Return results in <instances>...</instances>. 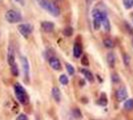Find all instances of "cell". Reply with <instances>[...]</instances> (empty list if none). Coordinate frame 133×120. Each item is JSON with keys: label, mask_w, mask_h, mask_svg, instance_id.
Wrapping results in <instances>:
<instances>
[{"label": "cell", "mask_w": 133, "mask_h": 120, "mask_svg": "<svg viewBox=\"0 0 133 120\" xmlns=\"http://www.w3.org/2000/svg\"><path fill=\"white\" fill-rule=\"evenodd\" d=\"M41 27L45 32H51L54 29V24L50 21H43L41 23Z\"/></svg>", "instance_id": "cell-9"}, {"label": "cell", "mask_w": 133, "mask_h": 120, "mask_svg": "<svg viewBox=\"0 0 133 120\" xmlns=\"http://www.w3.org/2000/svg\"><path fill=\"white\" fill-rule=\"evenodd\" d=\"M131 6H133V0H131Z\"/></svg>", "instance_id": "cell-29"}, {"label": "cell", "mask_w": 133, "mask_h": 120, "mask_svg": "<svg viewBox=\"0 0 133 120\" xmlns=\"http://www.w3.org/2000/svg\"><path fill=\"white\" fill-rule=\"evenodd\" d=\"M14 91H15V95H16V98L18 99L21 104H26L28 102V95H27L25 89L23 88V86L19 84V83H16L14 85Z\"/></svg>", "instance_id": "cell-2"}, {"label": "cell", "mask_w": 133, "mask_h": 120, "mask_svg": "<svg viewBox=\"0 0 133 120\" xmlns=\"http://www.w3.org/2000/svg\"><path fill=\"white\" fill-rule=\"evenodd\" d=\"M124 63L126 65L129 64V57H128V55H124Z\"/></svg>", "instance_id": "cell-27"}, {"label": "cell", "mask_w": 133, "mask_h": 120, "mask_svg": "<svg viewBox=\"0 0 133 120\" xmlns=\"http://www.w3.org/2000/svg\"><path fill=\"white\" fill-rule=\"evenodd\" d=\"M103 44H104V46L107 47V48H112V47L114 46L113 41H112L111 39H109V38L104 39V41H103Z\"/></svg>", "instance_id": "cell-17"}, {"label": "cell", "mask_w": 133, "mask_h": 120, "mask_svg": "<svg viewBox=\"0 0 133 120\" xmlns=\"http://www.w3.org/2000/svg\"><path fill=\"white\" fill-rule=\"evenodd\" d=\"M59 81L61 84L63 85H67L68 84V77H67L65 74H62L59 76Z\"/></svg>", "instance_id": "cell-18"}, {"label": "cell", "mask_w": 133, "mask_h": 120, "mask_svg": "<svg viewBox=\"0 0 133 120\" xmlns=\"http://www.w3.org/2000/svg\"><path fill=\"white\" fill-rule=\"evenodd\" d=\"M82 54V46L79 43H75V45L73 47V55L75 58H79Z\"/></svg>", "instance_id": "cell-10"}, {"label": "cell", "mask_w": 133, "mask_h": 120, "mask_svg": "<svg viewBox=\"0 0 133 120\" xmlns=\"http://www.w3.org/2000/svg\"><path fill=\"white\" fill-rule=\"evenodd\" d=\"M16 120H27V116L25 114H20V115L17 116Z\"/></svg>", "instance_id": "cell-23"}, {"label": "cell", "mask_w": 133, "mask_h": 120, "mask_svg": "<svg viewBox=\"0 0 133 120\" xmlns=\"http://www.w3.org/2000/svg\"><path fill=\"white\" fill-rule=\"evenodd\" d=\"M102 26H103V28H104V30L105 31H110V21H109V18H108V16H107L106 14L103 16V19H102Z\"/></svg>", "instance_id": "cell-13"}, {"label": "cell", "mask_w": 133, "mask_h": 120, "mask_svg": "<svg viewBox=\"0 0 133 120\" xmlns=\"http://www.w3.org/2000/svg\"><path fill=\"white\" fill-rule=\"evenodd\" d=\"M17 28H18L19 33L21 34L23 37H25V38H27L30 34L32 33V31H33V27H32V25H31V24H28V23L20 24Z\"/></svg>", "instance_id": "cell-4"}, {"label": "cell", "mask_w": 133, "mask_h": 120, "mask_svg": "<svg viewBox=\"0 0 133 120\" xmlns=\"http://www.w3.org/2000/svg\"><path fill=\"white\" fill-rule=\"evenodd\" d=\"M49 65L54 70H60L61 69V63L58 58L56 57H50L49 58Z\"/></svg>", "instance_id": "cell-7"}, {"label": "cell", "mask_w": 133, "mask_h": 120, "mask_svg": "<svg viewBox=\"0 0 133 120\" xmlns=\"http://www.w3.org/2000/svg\"><path fill=\"white\" fill-rule=\"evenodd\" d=\"M82 64L83 65H88V60H87V57L86 56H83V58H82Z\"/></svg>", "instance_id": "cell-26"}, {"label": "cell", "mask_w": 133, "mask_h": 120, "mask_svg": "<svg viewBox=\"0 0 133 120\" xmlns=\"http://www.w3.org/2000/svg\"><path fill=\"white\" fill-rule=\"evenodd\" d=\"M124 108L126 110H132L133 109V99H128L124 103Z\"/></svg>", "instance_id": "cell-16"}, {"label": "cell", "mask_w": 133, "mask_h": 120, "mask_svg": "<svg viewBox=\"0 0 133 120\" xmlns=\"http://www.w3.org/2000/svg\"><path fill=\"white\" fill-rule=\"evenodd\" d=\"M66 69H67V72L69 73V75H73L74 74V68L71 64L66 63Z\"/></svg>", "instance_id": "cell-20"}, {"label": "cell", "mask_w": 133, "mask_h": 120, "mask_svg": "<svg viewBox=\"0 0 133 120\" xmlns=\"http://www.w3.org/2000/svg\"><path fill=\"white\" fill-rule=\"evenodd\" d=\"M20 59H21V63H22V67H23L24 75H25L26 78H28L29 77V63L27 61V58L24 56H21Z\"/></svg>", "instance_id": "cell-8"}, {"label": "cell", "mask_w": 133, "mask_h": 120, "mask_svg": "<svg viewBox=\"0 0 133 120\" xmlns=\"http://www.w3.org/2000/svg\"><path fill=\"white\" fill-rule=\"evenodd\" d=\"M3 2V0H0V3H2Z\"/></svg>", "instance_id": "cell-30"}, {"label": "cell", "mask_w": 133, "mask_h": 120, "mask_svg": "<svg viewBox=\"0 0 133 120\" xmlns=\"http://www.w3.org/2000/svg\"><path fill=\"white\" fill-rule=\"evenodd\" d=\"M7 61L8 64L10 66H12L13 64H15V52H14L13 46L10 44L8 47V53H7Z\"/></svg>", "instance_id": "cell-5"}, {"label": "cell", "mask_w": 133, "mask_h": 120, "mask_svg": "<svg viewBox=\"0 0 133 120\" xmlns=\"http://www.w3.org/2000/svg\"><path fill=\"white\" fill-rule=\"evenodd\" d=\"M5 19L9 23H18L22 20V15L18 11L10 9L5 13Z\"/></svg>", "instance_id": "cell-3"}, {"label": "cell", "mask_w": 133, "mask_h": 120, "mask_svg": "<svg viewBox=\"0 0 133 120\" xmlns=\"http://www.w3.org/2000/svg\"><path fill=\"white\" fill-rule=\"evenodd\" d=\"M81 73L83 74L84 76H85V78H86L88 81H90V82H92L94 80V77H93V74L91 73L89 70H87V69H81Z\"/></svg>", "instance_id": "cell-14"}, {"label": "cell", "mask_w": 133, "mask_h": 120, "mask_svg": "<svg viewBox=\"0 0 133 120\" xmlns=\"http://www.w3.org/2000/svg\"><path fill=\"white\" fill-rule=\"evenodd\" d=\"M115 61H116V58H115V55L113 52H109L107 54V63H108L109 67L113 68L115 65Z\"/></svg>", "instance_id": "cell-11"}, {"label": "cell", "mask_w": 133, "mask_h": 120, "mask_svg": "<svg viewBox=\"0 0 133 120\" xmlns=\"http://www.w3.org/2000/svg\"><path fill=\"white\" fill-rule=\"evenodd\" d=\"M63 34H64V36H66V37L72 36V34H73V28H72V27H66V28H64Z\"/></svg>", "instance_id": "cell-15"}, {"label": "cell", "mask_w": 133, "mask_h": 120, "mask_svg": "<svg viewBox=\"0 0 133 120\" xmlns=\"http://www.w3.org/2000/svg\"><path fill=\"white\" fill-rule=\"evenodd\" d=\"M123 5L126 9H129L131 8V0H123Z\"/></svg>", "instance_id": "cell-21"}, {"label": "cell", "mask_w": 133, "mask_h": 120, "mask_svg": "<svg viewBox=\"0 0 133 120\" xmlns=\"http://www.w3.org/2000/svg\"><path fill=\"white\" fill-rule=\"evenodd\" d=\"M73 115H74V117H76V118H81V117H82V115H81V112H80L79 109H74Z\"/></svg>", "instance_id": "cell-22"}, {"label": "cell", "mask_w": 133, "mask_h": 120, "mask_svg": "<svg viewBox=\"0 0 133 120\" xmlns=\"http://www.w3.org/2000/svg\"><path fill=\"white\" fill-rule=\"evenodd\" d=\"M127 96H128V93H127V90L125 87H120L119 89H117L116 91V97L118 101H124V100L127 99Z\"/></svg>", "instance_id": "cell-6"}, {"label": "cell", "mask_w": 133, "mask_h": 120, "mask_svg": "<svg viewBox=\"0 0 133 120\" xmlns=\"http://www.w3.org/2000/svg\"><path fill=\"white\" fill-rule=\"evenodd\" d=\"M132 45H133V40H132Z\"/></svg>", "instance_id": "cell-31"}, {"label": "cell", "mask_w": 133, "mask_h": 120, "mask_svg": "<svg viewBox=\"0 0 133 120\" xmlns=\"http://www.w3.org/2000/svg\"><path fill=\"white\" fill-rule=\"evenodd\" d=\"M36 1L38 2L40 7H42L44 10L48 11L52 16H55V17L59 16L60 9L54 4L53 2H51L49 0H36Z\"/></svg>", "instance_id": "cell-1"}, {"label": "cell", "mask_w": 133, "mask_h": 120, "mask_svg": "<svg viewBox=\"0 0 133 120\" xmlns=\"http://www.w3.org/2000/svg\"><path fill=\"white\" fill-rule=\"evenodd\" d=\"M11 73H12V75L15 76V77L19 75V70H18V67H17L16 64H13V65L11 66Z\"/></svg>", "instance_id": "cell-19"}, {"label": "cell", "mask_w": 133, "mask_h": 120, "mask_svg": "<svg viewBox=\"0 0 133 120\" xmlns=\"http://www.w3.org/2000/svg\"><path fill=\"white\" fill-rule=\"evenodd\" d=\"M51 92H52V96H53L54 100L56 102H60V100H61V93H60L59 88L58 87H53Z\"/></svg>", "instance_id": "cell-12"}, {"label": "cell", "mask_w": 133, "mask_h": 120, "mask_svg": "<svg viewBox=\"0 0 133 120\" xmlns=\"http://www.w3.org/2000/svg\"><path fill=\"white\" fill-rule=\"evenodd\" d=\"M14 1H16L17 3H19L20 5H22V6L25 5V0H14Z\"/></svg>", "instance_id": "cell-28"}, {"label": "cell", "mask_w": 133, "mask_h": 120, "mask_svg": "<svg viewBox=\"0 0 133 120\" xmlns=\"http://www.w3.org/2000/svg\"><path fill=\"white\" fill-rule=\"evenodd\" d=\"M112 80H113V82H118V81H119L118 75H117V74H113V75H112Z\"/></svg>", "instance_id": "cell-24"}, {"label": "cell", "mask_w": 133, "mask_h": 120, "mask_svg": "<svg viewBox=\"0 0 133 120\" xmlns=\"http://www.w3.org/2000/svg\"><path fill=\"white\" fill-rule=\"evenodd\" d=\"M99 104H101V105H106V104H107V101H106L105 96H104V98H103V99H101V98H100Z\"/></svg>", "instance_id": "cell-25"}]
</instances>
